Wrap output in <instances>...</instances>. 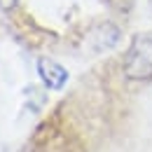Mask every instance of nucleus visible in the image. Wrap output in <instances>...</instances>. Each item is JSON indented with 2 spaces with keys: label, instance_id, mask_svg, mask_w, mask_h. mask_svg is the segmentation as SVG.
I'll return each mask as SVG.
<instances>
[{
  "label": "nucleus",
  "instance_id": "obj_3",
  "mask_svg": "<svg viewBox=\"0 0 152 152\" xmlns=\"http://www.w3.org/2000/svg\"><path fill=\"white\" fill-rule=\"evenodd\" d=\"M17 5V0H0V10H12Z\"/></svg>",
  "mask_w": 152,
  "mask_h": 152
},
{
  "label": "nucleus",
  "instance_id": "obj_2",
  "mask_svg": "<svg viewBox=\"0 0 152 152\" xmlns=\"http://www.w3.org/2000/svg\"><path fill=\"white\" fill-rule=\"evenodd\" d=\"M38 73L42 77V82L47 87H52V89H61L66 84V80H68V70L63 66H58L56 61H52V58H40Z\"/></svg>",
  "mask_w": 152,
  "mask_h": 152
},
{
  "label": "nucleus",
  "instance_id": "obj_1",
  "mask_svg": "<svg viewBox=\"0 0 152 152\" xmlns=\"http://www.w3.org/2000/svg\"><path fill=\"white\" fill-rule=\"evenodd\" d=\"M124 75L129 80L152 77V33L136 35L124 58Z\"/></svg>",
  "mask_w": 152,
  "mask_h": 152
}]
</instances>
